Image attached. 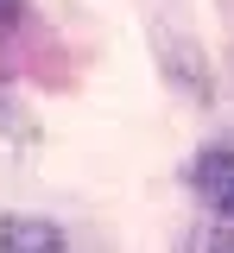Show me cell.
Returning <instances> with one entry per match:
<instances>
[{"label":"cell","mask_w":234,"mask_h":253,"mask_svg":"<svg viewBox=\"0 0 234 253\" xmlns=\"http://www.w3.org/2000/svg\"><path fill=\"white\" fill-rule=\"evenodd\" d=\"M196 253H234V228H215V234H202Z\"/></svg>","instance_id":"cell-3"},{"label":"cell","mask_w":234,"mask_h":253,"mask_svg":"<svg viewBox=\"0 0 234 253\" xmlns=\"http://www.w3.org/2000/svg\"><path fill=\"white\" fill-rule=\"evenodd\" d=\"M0 253H64V228L38 215H6L0 221Z\"/></svg>","instance_id":"cell-2"},{"label":"cell","mask_w":234,"mask_h":253,"mask_svg":"<svg viewBox=\"0 0 234 253\" xmlns=\"http://www.w3.org/2000/svg\"><path fill=\"white\" fill-rule=\"evenodd\" d=\"M190 190L202 196V209H215L222 221H234V146H209L190 165Z\"/></svg>","instance_id":"cell-1"}]
</instances>
